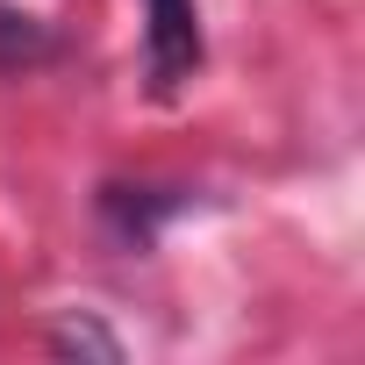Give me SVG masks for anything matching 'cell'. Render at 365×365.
I'll list each match as a JSON object with an SVG mask.
<instances>
[{"label":"cell","instance_id":"7a4b0ae2","mask_svg":"<svg viewBox=\"0 0 365 365\" xmlns=\"http://www.w3.org/2000/svg\"><path fill=\"white\" fill-rule=\"evenodd\" d=\"M101 215L115 237L129 244H150L165 215H179V194H150V187H101Z\"/></svg>","mask_w":365,"mask_h":365},{"label":"cell","instance_id":"6da1fadb","mask_svg":"<svg viewBox=\"0 0 365 365\" xmlns=\"http://www.w3.org/2000/svg\"><path fill=\"white\" fill-rule=\"evenodd\" d=\"M201 8L194 0H143V65H150V86L172 93L201 72Z\"/></svg>","mask_w":365,"mask_h":365},{"label":"cell","instance_id":"3957f363","mask_svg":"<svg viewBox=\"0 0 365 365\" xmlns=\"http://www.w3.org/2000/svg\"><path fill=\"white\" fill-rule=\"evenodd\" d=\"M43 58H58V29L43 15L0 0V72H22V65H43Z\"/></svg>","mask_w":365,"mask_h":365},{"label":"cell","instance_id":"277c9868","mask_svg":"<svg viewBox=\"0 0 365 365\" xmlns=\"http://www.w3.org/2000/svg\"><path fill=\"white\" fill-rule=\"evenodd\" d=\"M58 351H93V358H122V344L101 329V322H86V315H72V322H58Z\"/></svg>","mask_w":365,"mask_h":365}]
</instances>
